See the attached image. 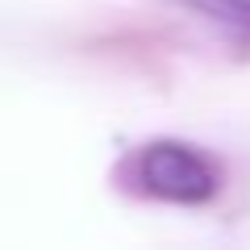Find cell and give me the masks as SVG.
<instances>
[{
  "label": "cell",
  "instance_id": "7a4b0ae2",
  "mask_svg": "<svg viewBox=\"0 0 250 250\" xmlns=\"http://www.w3.org/2000/svg\"><path fill=\"white\" fill-rule=\"evenodd\" d=\"M184 4H192L196 13H205V17L221 21L229 29L250 34V0H184Z\"/></svg>",
  "mask_w": 250,
  "mask_h": 250
},
{
  "label": "cell",
  "instance_id": "6da1fadb",
  "mask_svg": "<svg viewBox=\"0 0 250 250\" xmlns=\"http://www.w3.org/2000/svg\"><path fill=\"white\" fill-rule=\"evenodd\" d=\"M134 179L146 196L167 200V205H205L221 188V171L205 150L188 142H150L134 159Z\"/></svg>",
  "mask_w": 250,
  "mask_h": 250
}]
</instances>
